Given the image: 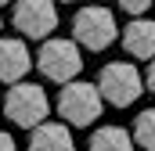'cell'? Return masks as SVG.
Returning <instances> with one entry per match:
<instances>
[{"mask_svg": "<svg viewBox=\"0 0 155 151\" xmlns=\"http://www.w3.org/2000/svg\"><path fill=\"white\" fill-rule=\"evenodd\" d=\"M0 29H4V18H0Z\"/></svg>", "mask_w": 155, "mask_h": 151, "instance_id": "obj_16", "label": "cell"}, {"mask_svg": "<svg viewBox=\"0 0 155 151\" xmlns=\"http://www.w3.org/2000/svg\"><path fill=\"white\" fill-rule=\"evenodd\" d=\"M144 90L155 94V58H152V65H148V72H144Z\"/></svg>", "mask_w": 155, "mask_h": 151, "instance_id": "obj_13", "label": "cell"}, {"mask_svg": "<svg viewBox=\"0 0 155 151\" xmlns=\"http://www.w3.org/2000/svg\"><path fill=\"white\" fill-rule=\"evenodd\" d=\"M36 69L43 72V79L51 83H72L83 69V54H79V43L76 40H65V36H47L36 50Z\"/></svg>", "mask_w": 155, "mask_h": 151, "instance_id": "obj_1", "label": "cell"}, {"mask_svg": "<svg viewBox=\"0 0 155 151\" xmlns=\"http://www.w3.org/2000/svg\"><path fill=\"white\" fill-rule=\"evenodd\" d=\"M65 4H72V0H65Z\"/></svg>", "mask_w": 155, "mask_h": 151, "instance_id": "obj_17", "label": "cell"}, {"mask_svg": "<svg viewBox=\"0 0 155 151\" xmlns=\"http://www.w3.org/2000/svg\"><path fill=\"white\" fill-rule=\"evenodd\" d=\"M0 112L7 115L15 126L33 130V126H40V122H47L51 101H47L43 86H36V83H11L7 97L0 101Z\"/></svg>", "mask_w": 155, "mask_h": 151, "instance_id": "obj_3", "label": "cell"}, {"mask_svg": "<svg viewBox=\"0 0 155 151\" xmlns=\"http://www.w3.org/2000/svg\"><path fill=\"white\" fill-rule=\"evenodd\" d=\"M123 50L130 58H155V22L152 18H134L126 29H123Z\"/></svg>", "mask_w": 155, "mask_h": 151, "instance_id": "obj_8", "label": "cell"}, {"mask_svg": "<svg viewBox=\"0 0 155 151\" xmlns=\"http://www.w3.org/2000/svg\"><path fill=\"white\" fill-rule=\"evenodd\" d=\"M54 108H58V115H61L69 126H94L97 115H101V108H105V101H101V94H97L94 83L72 79V83L61 86Z\"/></svg>", "mask_w": 155, "mask_h": 151, "instance_id": "obj_5", "label": "cell"}, {"mask_svg": "<svg viewBox=\"0 0 155 151\" xmlns=\"http://www.w3.org/2000/svg\"><path fill=\"white\" fill-rule=\"evenodd\" d=\"M87 151H137V144H134V137L123 126H97L90 133Z\"/></svg>", "mask_w": 155, "mask_h": 151, "instance_id": "obj_10", "label": "cell"}, {"mask_svg": "<svg viewBox=\"0 0 155 151\" xmlns=\"http://www.w3.org/2000/svg\"><path fill=\"white\" fill-rule=\"evenodd\" d=\"M0 151H18V148H15V137L4 133V130H0Z\"/></svg>", "mask_w": 155, "mask_h": 151, "instance_id": "obj_14", "label": "cell"}, {"mask_svg": "<svg viewBox=\"0 0 155 151\" xmlns=\"http://www.w3.org/2000/svg\"><path fill=\"white\" fill-rule=\"evenodd\" d=\"M11 25L25 40H47L58 29V7L54 0H15Z\"/></svg>", "mask_w": 155, "mask_h": 151, "instance_id": "obj_6", "label": "cell"}, {"mask_svg": "<svg viewBox=\"0 0 155 151\" xmlns=\"http://www.w3.org/2000/svg\"><path fill=\"white\" fill-rule=\"evenodd\" d=\"M33 69V54L25 40L0 36V83H22V76Z\"/></svg>", "mask_w": 155, "mask_h": 151, "instance_id": "obj_7", "label": "cell"}, {"mask_svg": "<svg viewBox=\"0 0 155 151\" xmlns=\"http://www.w3.org/2000/svg\"><path fill=\"white\" fill-rule=\"evenodd\" d=\"M72 40L83 50H105L119 40V25L116 14L101 4H87L72 14Z\"/></svg>", "mask_w": 155, "mask_h": 151, "instance_id": "obj_2", "label": "cell"}, {"mask_svg": "<svg viewBox=\"0 0 155 151\" xmlns=\"http://www.w3.org/2000/svg\"><path fill=\"white\" fill-rule=\"evenodd\" d=\"M152 7H155V0H152Z\"/></svg>", "mask_w": 155, "mask_h": 151, "instance_id": "obj_18", "label": "cell"}, {"mask_svg": "<svg viewBox=\"0 0 155 151\" xmlns=\"http://www.w3.org/2000/svg\"><path fill=\"white\" fill-rule=\"evenodd\" d=\"M7 4H11V0H0V7H7Z\"/></svg>", "mask_w": 155, "mask_h": 151, "instance_id": "obj_15", "label": "cell"}, {"mask_svg": "<svg viewBox=\"0 0 155 151\" xmlns=\"http://www.w3.org/2000/svg\"><path fill=\"white\" fill-rule=\"evenodd\" d=\"M119 7H123L130 18H141L144 11H152V0H119Z\"/></svg>", "mask_w": 155, "mask_h": 151, "instance_id": "obj_12", "label": "cell"}, {"mask_svg": "<svg viewBox=\"0 0 155 151\" xmlns=\"http://www.w3.org/2000/svg\"><path fill=\"white\" fill-rule=\"evenodd\" d=\"M130 137H134V144H137L141 151H155V108H144V112H137Z\"/></svg>", "mask_w": 155, "mask_h": 151, "instance_id": "obj_11", "label": "cell"}, {"mask_svg": "<svg viewBox=\"0 0 155 151\" xmlns=\"http://www.w3.org/2000/svg\"><path fill=\"white\" fill-rule=\"evenodd\" d=\"M29 151H76V144H72V133L65 122H40V126H33Z\"/></svg>", "mask_w": 155, "mask_h": 151, "instance_id": "obj_9", "label": "cell"}, {"mask_svg": "<svg viewBox=\"0 0 155 151\" xmlns=\"http://www.w3.org/2000/svg\"><path fill=\"white\" fill-rule=\"evenodd\" d=\"M97 94L116 108H130L144 94V76L137 72L134 61H108L97 76Z\"/></svg>", "mask_w": 155, "mask_h": 151, "instance_id": "obj_4", "label": "cell"}]
</instances>
